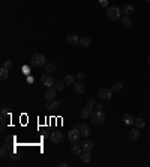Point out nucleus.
<instances>
[{
    "mask_svg": "<svg viewBox=\"0 0 150 167\" xmlns=\"http://www.w3.org/2000/svg\"><path fill=\"white\" fill-rule=\"evenodd\" d=\"M105 17H107V20H110V21H117V20H120L123 15H122V9H120V8H117V6H108L107 11H105Z\"/></svg>",
    "mask_w": 150,
    "mask_h": 167,
    "instance_id": "nucleus-1",
    "label": "nucleus"
},
{
    "mask_svg": "<svg viewBox=\"0 0 150 167\" xmlns=\"http://www.w3.org/2000/svg\"><path fill=\"white\" fill-rule=\"evenodd\" d=\"M90 121H92V123H93V125H96V126L104 125V123H105V113L102 110L93 111L92 116H90Z\"/></svg>",
    "mask_w": 150,
    "mask_h": 167,
    "instance_id": "nucleus-2",
    "label": "nucleus"
},
{
    "mask_svg": "<svg viewBox=\"0 0 150 167\" xmlns=\"http://www.w3.org/2000/svg\"><path fill=\"white\" fill-rule=\"evenodd\" d=\"M32 65L36 68H41V66H45L47 62H45V56L42 53H36V54L32 56Z\"/></svg>",
    "mask_w": 150,
    "mask_h": 167,
    "instance_id": "nucleus-3",
    "label": "nucleus"
},
{
    "mask_svg": "<svg viewBox=\"0 0 150 167\" xmlns=\"http://www.w3.org/2000/svg\"><path fill=\"white\" fill-rule=\"evenodd\" d=\"M80 130H78V125H75L72 130H69V133H68V139H69L71 143H77L78 140H80Z\"/></svg>",
    "mask_w": 150,
    "mask_h": 167,
    "instance_id": "nucleus-4",
    "label": "nucleus"
},
{
    "mask_svg": "<svg viewBox=\"0 0 150 167\" xmlns=\"http://www.w3.org/2000/svg\"><path fill=\"white\" fill-rule=\"evenodd\" d=\"M113 93H114V92H113L111 89H108V88H101V89L98 90V96H99L101 100H104V101L111 100Z\"/></svg>",
    "mask_w": 150,
    "mask_h": 167,
    "instance_id": "nucleus-5",
    "label": "nucleus"
},
{
    "mask_svg": "<svg viewBox=\"0 0 150 167\" xmlns=\"http://www.w3.org/2000/svg\"><path fill=\"white\" fill-rule=\"evenodd\" d=\"M41 84H42L44 88H53V86H54V80L51 77V74L42 75V77H41Z\"/></svg>",
    "mask_w": 150,
    "mask_h": 167,
    "instance_id": "nucleus-6",
    "label": "nucleus"
},
{
    "mask_svg": "<svg viewBox=\"0 0 150 167\" xmlns=\"http://www.w3.org/2000/svg\"><path fill=\"white\" fill-rule=\"evenodd\" d=\"M56 93H57V90L54 89V88H45V92H44V100L45 101L54 100Z\"/></svg>",
    "mask_w": 150,
    "mask_h": 167,
    "instance_id": "nucleus-7",
    "label": "nucleus"
},
{
    "mask_svg": "<svg viewBox=\"0 0 150 167\" xmlns=\"http://www.w3.org/2000/svg\"><path fill=\"white\" fill-rule=\"evenodd\" d=\"M72 86H74L75 93H78V95H83V93L86 92V86H84V83H83V81H75Z\"/></svg>",
    "mask_w": 150,
    "mask_h": 167,
    "instance_id": "nucleus-8",
    "label": "nucleus"
},
{
    "mask_svg": "<svg viewBox=\"0 0 150 167\" xmlns=\"http://www.w3.org/2000/svg\"><path fill=\"white\" fill-rule=\"evenodd\" d=\"M66 42L69 45H78L80 44V36L78 35H74V33H71L66 36Z\"/></svg>",
    "mask_w": 150,
    "mask_h": 167,
    "instance_id": "nucleus-9",
    "label": "nucleus"
},
{
    "mask_svg": "<svg viewBox=\"0 0 150 167\" xmlns=\"http://www.w3.org/2000/svg\"><path fill=\"white\" fill-rule=\"evenodd\" d=\"M50 139H51L53 143H60V142L63 140V133H60V131H54V133H51Z\"/></svg>",
    "mask_w": 150,
    "mask_h": 167,
    "instance_id": "nucleus-10",
    "label": "nucleus"
},
{
    "mask_svg": "<svg viewBox=\"0 0 150 167\" xmlns=\"http://www.w3.org/2000/svg\"><path fill=\"white\" fill-rule=\"evenodd\" d=\"M78 130H80V134L83 135V137H89V135H90V126L86 125V123L78 125Z\"/></svg>",
    "mask_w": 150,
    "mask_h": 167,
    "instance_id": "nucleus-11",
    "label": "nucleus"
},
{
    "mask_svg": "<svg viewBox=\"0 0 150 167\" xmlns=\"http://www.w3.org/2000/svg\"><path fill=\"white\" fill-rule=\"evenodd\" d=\"M92 113H93V109H90V107H84V109H81V111H80L81 119H90Z\"/></svg>",
    "mask_w": 150,
    "mask_h": 167,
    "instance_id": "nucleus-12",
    "label": "nucleus"
},
{
    "mask_svg": "<svg viewBox=\"0 0 150 167\" xmlns=\"http://www.w3.org/2000/svg\"><path fill=\"white\" fill-rule=\"evenodd\" d=\"M138 139H140V130L138 128H132V130H129V140L137 142Z\"/></svg>",
    "mask_w": 150,
    "mask_h": 167,
    "instance_id": "nucleus-13",
    "label": "nucleus"
},
{
    "mask_svg": "<svg viewBox=\"0 0 150 167\" xmlns=\"http://www.w3.org/2000/svg\"><path fill=\"white\" fill-rule=\"evenodd\" d=\"M81 145H83V151H84V152H92L93 148H95V143H93L92 140H86V142H83Z\"/></svg>",
    "mask_w": 150,
    "mask_h": 167,
    "instance_id": "nucleus-14",
    "label": "nucleus"
},
{
    "mask_svg": "<svg viewBox=\"0 0 150 167\" xmlns=\"http://www.w3.org/2000/svg\"><path fill=\"white\" fill-rule=\"evenodd\" d=\"M122 12H123V15H131V14H134V12H135V8H134V5L126 3V5L122 8Z\"/></svg>",
    "mask_w": 150,
    "mask_h": 167,
    "instance_id": "nucleus-15",
    "label": "nucleus"
},
{
    "mask_svg": "<svg viewBox=\"0 0 150 167\" xmlns=\"http://www.w3.org/2000/svg\"><path fill=\"white\" fill-rule=\"evenodd\" d=\"M59 105H60V101H54V100H51V101H47V104H45V109L47 110H56Z\"/></svg>",
    "mask_w": 150,
    "mask_h": 167,
    "instance_id": "nucleus-16",
    "label": "nucleus"
},
{
    "mask_svg": "<svg viewBox=\"0 0 150 167\" xmlns=\"http://www.w3.org/2000/svg\"><path fill=\"white\" fill-rule=\"evenodd\" d=\"M123 122H125V125H134L135 118H134L131 113H125V114H123Z\"/></svg>",
    "mask_w": 150,
    "mask_h": 167,
    "instance_id": "nucleus-17",
    "label": "nucleus"
},
{
    "mask_svg": "<svg viewBox=\"0 0 150 167\" xmlns=\"http://www.w3.org/2000/svg\"><path fill=\"white\" fill-rule=\"evenodd\" d=\"M92 44V39L89 38V36H81L80 38V45L81 47H84V48H89Z\"/></svg>",
    "mask_w": 150,
    "mask_h": 167,
    "instance_id": "nucleus-18",
    "label": "nucleus"
},
{
    "mask_svg": "<svg viewBox=\"0 0 150 167\" xmlns=\"http://www.w3.org/2000/svg\"><path fill=\"white\" fill-rule=\"evenodd\" d=\"M72 154L74 155H81L83 154V145H78V142L72 143Z\"/></svg>",
    "mask_w": 150,
    "mask_h": 167,
    "instance_id": "nucleus-19",
    "label": "nucleus"
},
{
    "mask_svg": "<svg viewBox=\"0 0 150 167\" xmlns=\"http://www.w3.org/2000/svg\"><path fill=\"white\" fill-rule=\"evenodd\" d=\"M80 158H81V163H83V164H89L90 160H92V155H90V152H84V151H83V154L80 155Z\"/></svg>",
    "mask_w": 150,
    "mask_h": 167,
    "instance_id": "nucleus-20",
    "label": "nucleus"
},
{
    "mask_svg": "<svg viewBox=\"0 0 150 167\" xmlns=\"http://www.w3.org/2000/svg\"><path fill=\"white\" fill-rule=\"evenodd\" d=\"M120 21H122V24H123L125 27H129V26L132 24V20H131V17H129V15H123V17L120 18Z\"/></svg>",
    "mask_w": 150,
    "mask_h": 167,
    "instance_id": "nucleus-21",
    "label": "nucleus"
},
{
    "mask_svg": "<svg viewBox=\"0 0 150 167\" xmlns=\"http://www.w3.org/2000/svg\"><path fill=\"white\" fill-rule=\"evenodd\" d=\"M122 89H123V83H120V81H117V83H114V84L111 86V90H113L114 93H117V92H120Z\"/></svg>",
    "mask_w": 150,
    "mask_h": 167,
    "instance_id": "nucleus-22",
    "label": "nucleus"
},
{
    "mask_svg": "<svg viewBox=\"0 0 150 167\" xmlns=\"http://www.w3.org/2000/svg\"><path fill=\"white\" fill-rule=\"evenodd\" d=\"M134 125H135V128H138V130H141V128H144L146 126V121L144 119H135V122H134Z\"/></svg>",
    "mask_w": 150,
    "mask_h": 167,
    "instance_id": "nucleus-23",
    "label": "nucleus"
},
{
    "mask_svg": "<svg viewBox=\"0 0 150 167\" xmlns=\"http://www.w3.org/2000/svg\"><path fill=\"white\" fill-rule=\"evenodd\" d=\"M8 75H9V69H8V68H5V66L0 68V77H2V80H6Z\"/></svg>",
    "mask_w": 150,
    "mask_h": 167,
    "instance_id": "nucleus-24",
    "label": "nucleus"
},
{
    "mask_svg": "<svg viewBox=\"0 0 150 167\" xmlns=\"http://www.w3.org/2000/svg\"><path fill=\"white\" fill-rule=\"evenodd\" d=\"M63 81H65V84H74V83H75V77L71 75V74H68V75H65Z\"/></svg>",
    "mask_w": 150,
    "mask_h": 167,
    "instance_id": "nucleus-25",
    "label": "nucleus"
},
{
    "mask_svg": "<svg viewBox=\"0 0 150 167\" xmlns=\"http://www.w3.org/2000/svg\"><path fill=\"white\" fill-rule=\"evenodd\" d=\"M45 71L48 72V74L56 72V65H54V63H47V65H45Z\"/></svg>",
    "mask_w": 150,
    "mask_h": 167,
    "instance_id": "nucleus-26",
    "label": "nucleus"
},
{
    "mask_svg": "<svg viewBox=\"0 0 150 167\" xmlns=\"http://www.w3.org/2000/svg\"><path fill=\"white\" fill-rule=\"evenodd\" d=\"M65 86H66L65 81H54V86H53V88H54L56 90H62Z\"/></svg>",
    "mask_w": 150,
    "mask_h": 167,
    "instance_id": "nucleus-27",
    "label": "nucleus"
},
{
    "mask_svg": "<svg viewBox=\"0 0 150 167\" xmlns=\"http://www.w3.org/2000/svg\"><path fill=\"white\" fill-rule=\"evenodd\" d=\"M96 105H98V102L93 100V98H89V100H87V107H90V109H95Z\"/></svg>",
    "mask_w": 150,
    "mask_h": 167,
    "instance_id": "nucleus-28",
    "label": "nucleus"
},
{
    "mask_svg": "<svg viewBox=\"0 0 150 167\" xmlns=\"http://www.w3.org/2000/svg\"><path fill=\"white\" fill-rule=\"evenodd\" d=\"M98 5H99V6H102V8H108V0H99V2H98Z\"/></svg>",
    "mask_w": 150,
    "mask_h": 167,
    "instance_id": "nucleus-29",
    "label": "nucleus"
},
{
    "mask_svg": "<svg viewBox=\"0 0 150 167\" xmlns=\"http://www.w3.org/2000/svg\"><path fill=\"white\" fill-rule=\"evenodd\" d=\"M12 65H14V63H12L11 60H5V62H3V66H5V68H8V69H11Z\"/></svg>",
    "mask_w": 150,
    "mask_h": 167,
    "instance_id": "nucleus-30",
    "label": "nucleus"
},
{
    "mask_svg": "<svg viewBox=\"0 0 150 167\" xmlns=\"http://www.w3.org/2000/svg\"><path fill=\"white\" fill-rule=\"evenodd\" d=\"M0 155L3 156V158H5V156H8V149H6L5 146H3V148L0 149Z\"/></svg>",
    "mask_w": 150,
    "mask_h": 167,
    "instance_id": "nucleus-31",
    "label": "nucleus"
},
{
    "mask_svg": "<svg viewBox=\"0 0 150 167\" xmlns=\"http://www.w3.org/2000/svg\"><path fill=\"white\" fill-rule=\"evenodd\" d=\"M77 80H78V81H83V80H84V74H83V72H80V74L77 75Z\"/></svg>",
    "mask_w": 150,
    "mask_h": 167,
    "instance_id": "nucleus-32",
    "label": "nucleus"
},
{
    "mask_svg": "<svg viewBox=\"0 0 150 167\" xmlns=\"http://www.w3.org/2000/svg\"><path fill=\"white\" fill-rule=\"evenodd\" d=\"M96 109H98V110H102V109H104V104H101V102H99V104L96 105Z\"/></svg>",
    "mask_w": 150,
    "mask_h": 167,
    "instance_id": "nucleus-33",
    "label": "nucleus"
},
{
    "mask_svg": "<svg viewBox=\"0 0 150 167\" xmlns=\"http://www.w3.org/2000/svg\"><path fill=\"white\" fill-rule=\"evenodd\" d=\"M59 166H60V167H68V163H60Z\"/></svg>",
    "mask_w": 150,
    "mask_h": 167,
    "instance_id": "nucleus-34",
    "label": "nucleus"
},
{
    "mask_svg": "<svg viewBox=\"0 0 150 167\" xmlns=\"http://www.w3.org/2000/svg\"><path fill=\"white\" fill-rule=\"evenodd\" d=\"M147 62H149V63H150V54L147 56Z\"/></svg>",
    "mask_w": 150,
    "mask_h": 167,
    "instance_id": "nucleus-35",
    "label": "nucleus"
},
{
    "mask_svg": "<svg viewBox=\"0 0 150 167\" xmlns=\"http://www.w3.org/2000/svg\"><path fill=\"white\" fill-rule=\"evenodd\" d=\"M146 2H150V0H146Z\"/></svg>",
    "mask_w": 150,
    "mask_h": 167,
    "instance_id": "nucleus-36",
    "label": "nucleus"
}]
</instances>
